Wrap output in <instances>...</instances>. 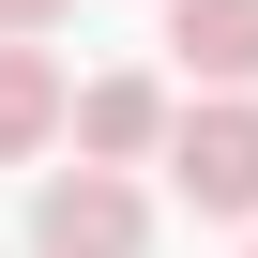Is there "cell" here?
Here are the masks:
<instances>
[{
	"mask_svg": "<svg viewBox=\"0 0 258 258\" xmlns=\"http://www.w3.org/2000/svg\"><path fill=\"white\" fill-rule=\"evenodd\" d=\"M198 213H258V91H198L167 106V152H152Z\"/></svg>",
	"mask_w": 258,
	"mask_h": 258,
	"instance_id": "obj_1",
	"label": "cell"
},
{
	"mask_svg": "<svg viewBox=\"0 0 258 258\" xmlns=\"http://www.w3.org/2000/svg\"><path fill=\"white\" fill-rule=\"evenodd\" d=\"M137 243H152V198L121 182V167L76 152V167L31 182V258H137Z\"/></svg>",
	"mask_w": 258,
	"mask_h": 258,
	"instance_id": "obj_2",
	"label": "cell"
},
{
	"mask_svg": "<svg viewBox=\"0 0 258 258\" xmlns=\"http://www.w3.org/2000/svg\"><path fill=\"white\" fill-rule=\"evenodd\" d=\"M61 137H76L91 167H152V152H167V91H152V76H91V91H61Z\"/></svg>",
	"mask_w": 258,
	"mask_h": 258,
	"instance_id": "obj_3",
	"label": "cell"
},
{
	"mask_svg": "<svg viewBox=\"0 0 258 258\" xmlns=\"http://www.w3.org/2000/svg\"><path fill=\"white\" fill-rule=\"evenodd\" d=\"M61 152V61L46 31H0V167H46Z\"/></svg>",
	"mask_w": 258,
	"mask_h": 258,
	"instance_id": "obj_4",
	"label": "cell"
},
{
	"mask_svg": "<svg viewBox=\"0 0 258 258\" xmlns=\"http://www.w3.org/2000/svg\"><path fill=\"white\" fill-rule=\"evenodd\" d=\"M167 46L213 91H258V0H167Z\"/></svg>",
	"mask_w": 258,
	"mask_h": 258,
	"instance_id": "obj_5",
	"label": "cell"
},
{
	"mask_svg": "<svg viewBox=\"0 0 258 258\" xmlns=\"http://www.w3.org/2000/svg\"><path fill=\"white\" fill-rule=\"evenodd\" d=\"M76 16V0H0V31H61Z\"/></svg>",
	"mask_w": 258,
	"mask_h": 258,
	"instance_id": "obj_6",
	"label": "cell"
}]
</instances>
